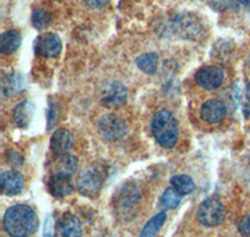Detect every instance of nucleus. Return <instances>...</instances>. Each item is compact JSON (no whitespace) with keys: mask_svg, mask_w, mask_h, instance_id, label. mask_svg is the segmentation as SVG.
<instances>
[{"mask_svg":"<svg viewBox=\"0 0 250 237\" xmlns=\"http://www.w3.org/2000/svg\"><path fill=\"white\" fill-rule=\"evenodd\" d=\"M128 100V90L120 81H108L102 86L100 101L109 109H118Z\"/></svg>","mask_w":250,"mask_h":237,"instance_id":"6","label":"nucleus"},{"mask_svg":"<svg viewBox=\"0 0 250 237\" xmlns=\"http://www.w3.org/2000/svg\"><path fill=\"white\" fill-rule=\"evenodd\" d=\"M233 98L235 104L240 107L243 115L245 118L250 116V82L248 80H239L238 84L234 86Z\"/></svg>","mask_w":250,"mask_h":237,"instance_id":"15","label":"nucleus"},{"mask_svg":"<svg viewBox=\"0 0 250 237\" xmlns=\"http://www.w3.org/2000/svg\"><path fill=\"white\" fill-rule=\"evenodd\" d=\"M34 50L44 58H55L62 51V40L57 34L44 33L35 40Z\"/></svg>","mask_w":250,"mask_h":237,"instance_id":"9","label":"nucleus"},{"mask_svg":"<svg viewBox=\"0 0 250 237\" xmlns=\"http://www.w3.org/2000/svg\"><path fill=\"white\" fill-rule=\"evenodd\" d=\"M227 105L220 100L210 99L200 107V116L208 124H219L227 115Z\"/></svg>","mask_w":250,"mask_h":237,"instance_id":"10","label":"nucleus"},{"mask_svg":"<svg viewBox=\"0 0 250 237\" xmlns=\"http://www.w3.org/2000/svg\"><path fill=\"white\" fill-rule=\"evenodd\" d=\"M174 30L183 39H196L202 34V24L194 15H179L174 21Z\"/></svg>","mask_w":250,"mask_h":237,"instance_id":"8","label":"nucleus"},{"mask_svg":"<svg viewBox=\"0 0 250 237\" xmlns=\"http://www.w3.org/2000/svg\"><path fill=\"white\" fill-rule=\"evenodd\" d=\"M74 189L71 175L62 174V172H53L51 178H49V192L54 198H62L70 195Z\"/></svg>","mask_w":250,"mask_h":237,"instance_id":"12","label":"nucleus"},{"mask_svg":"<svg viewBox=\"0 0 250 237\" xmlns=\"http://www.w3.org/2000/svg\"><path fill=\"white\" fill-rule=\"evenodd\" d=\"M4 230L14 237L31 236L39 227L37 214L28 205H15L4 215Z\"/></svg>","mask_w":250,"mask_h":237,"instance_id":"1","label":"nucleus"},{"mask_svg":"<svg viewBox=\"0 0 250 237\" xmlns=\"http://www.w3.org/2000/svg\"><path fill=\"white\" fill-rule=\"evenodd\" d=\"M34 104L29 100H24L14 109V122L20 129H28L33 116H34Z\"/></svg>","mask_w":250,"mask_h":237,"instance_id":"17","label":"nucleus"},{"mask_svg":"<svg viewBox=\"0 0 250 237\" xmlns=\"http://www.w3.org/2000/svg\"><path fill=\"white\" fill-rule=\"evenodd\" d=\"M31 23L38 30H44L51 23V15L45 9H37L31 14Z\"/></svg>","mask_w":250,"mask_h":237,"instance_id":"24","label":"nucleus"},{"mask_svg":"<svg viewBox=\"0 0 250 237\" xmlns=\"http://www.w3.org/2000/svg\"><path fill=\"white\" fill-rule=\"evenodd\" d=\"M6 160H8L9 164L15 167L23 165L24 162L23 155L18 153V151H15V150H9L8 153H6Z\"/></svg>","mask_w":250,"mask_h":237,"instance_id":"26","label":"nucleus"},{"mask_svg":"<svg viewBox=\"0 0 250 237\" xmlns=\"http://www.w3.org/2000/svg\"><path fill=\"white\" fill-rule=\"evenodd\" d=\"M0 187L4 195L14 196L20 194L24 189V176L19 171L9 170L0 176Z\"/></svg>","mask_w":250,"mask_h":237,"instance_id":"13","label":"nucleus"},{"mask_svg":"<svg viewBox=\"0 0 250 237\" xmlns=\"http://www.w3.org/2000/svg\"><path fill=\"white\" fill-rule=\"evenodd\" d=\"M165 221H167V214L165 212H159V214H156L154 217H151L150 220L148 221V223L144 226V229L143 231L140 232V236L143 237H149V236H154L158 232L160 231L163 226H164Z\"/></svg>","mask_w":250,"mask_h":237,"instance_id":"21","label":"nucleus"},{"mask_svg":"<svg viewBox=\"0 0 250 237\" xmlns=\"http://www.w3.org/2000/svg\"><path fill=\"white\" fill-rule=\"evenodd\" d=\"M98 131L104 140L110 142L120 141L128 133V126L120 116L106 114L98 122Z\"/></svg>","mask_w":250,"mask_h":237,"instance_id":"4","label":"nucleus"},{"mask_svg":"<svg viewBox=\"0 0 250 237\" xmlns=\"http://www.w3.org/2000/svg\"><path fill=\"white\" fill-rule=\"evenodd\" d=\"M20 44H21V35L19 31L14 29L6 30L0 38V51L4 55H10L19 49Z\"/></svg>","mask_w":250,"mask_h":237,"instance_id":"18","label":"nucleus"},{"mask_svg":"<svg viewBox=\"0 0 250 237\" xmlns=\"http://www.w3.org/2000/svg\"><path fill=\"white\" fill-rule=\"evenodd\" d=\"M182 196L183 195H180L174 187H170V189L165 190L164 194H163L162 198H160V205L164 210L176 209L180 205Z\"/></svg>","mask_w":250,"mask_h":237,"instance_id":"23","label":"nucleus"},{"mask_svg":"<svg viewBox=\"0 0 250 237\" xmlns=\"http://www.w3.org/2000/svg\"><path fill=\"white\" fill-rule=\"evenodd\" d=\"M231 3L236 6H240V8L250 9V0H230Z\"/></svg>","mask_w":250,"mask_h":237,"instance_id":"29","label":"nucleus"},{"mask_svg":"<svg viewBox=\"0 0 250 237\" xmlns=\"http://www.w3.org/2000/svg\"><path fill=\"white\" fill-rule=\"evenodd\" d=\"M139 189L134 184H125L118 190L115 195V203L119 209H131L139 201Z\"/></svg>","mask_w":250,"mask_h":237,"instance_id":"16","label":"nucleus"},{"mask_svg":"<svg viewBox=\"0 0 250 237\" xmlns=\"http://www.w3.org/2000/svg\"><path fill=\"white\" fill-rule=\"evenodd\" d=\"M151 130L158 144L165 149L175 146L179 138V126L173 114L167 109L159 110L154 115Z\"/></svg>","mask_w":250,"mask_h":237,"instance_id":"2","label":"nucleus"},{"mask_svg":"<svg viewBox=\"0 0 250 237\" xmlns=\"http://www.w3.org/2000/svg\"><path fill=\"white\" fill-rule=\"evenodd\" d=\"M57 236L62 237H75L83 234L82 222L75 215L70 212H65L59 217L55 225Z\"/></svg>","mask_w":250,"mask_h":237,"instance_id":"11","label":"nucleus"},{"mask_svg":"<svg viewBox=\"0 0 250 237\" xmlns=\"http://www.w3.org/2000/svg\"><path fill=\"white\" fill-rule=\"evenodd\" d=\"M137 65L143 73L154 75L158 70V65H159V57L156 53L143 54L137 59Z\"/></svg>","mask_w":250,"mask_h":237,"instance_id":"19","label":"nucleus"},{"mask_svg":"<svg viewBox=\"0 0 250 237\" xmlns=\"http://www.w3.org/2000/svg\"><path fill=\"white\" fill-rule=\"evenodd\" d=\"M198 220L207 227H215L225 220V207L222 201L216 198H208L198 209Z\"/></svg>","mask_w":250,"mask_h":237,"instance_id":"5","label":"nucleus"},{"mask_svg":"<svg viewBox=\"0 0 250 237\" xmlns=\"http://www.w3.org/2000/svg\"><path fill=\"white\" fill-rule=\"evenodd\" d=\"M74 146V135L66 129H59L50 138V149L54 155L62 156L70 153Z\"/></svg>","mask_w":250,"mask_h":237,"instance_id":"14","label":"nucleus"},{"mask_svg":"<svg viewBox=\"0 0 250 237\" xmlns=\"http://www.w3.org/2000/svg\"><path fill=\"white\" fill-rule=\"evenodd\" d=\"M57 165H55L54 172H62V174H68L73 175L78 167V160L75 156H71L69 154L62 156H58Z\"/></svg>","mask_w":250,"mask_h":237,"instance_id":"22","label":"nucleus"},{"mask_svg":"<svg viewBox=\"0 0 250 237\" xmlns=\"http://www.w3.org/2000/svg\"><path fill=\"white\" fill-rule=\"evenodd\" d=\"M170 184L180 195H190L195 190V182L188 175H175L170 178Z\"/></svg>","mask_w":250,"mask_h":237,"instance_id":"20","label":"nucleus"},{"mask_svg":"<svg viewBox=\"0 0 250 237\" xmlns=\"http://www.w3.org/2000/svg\"><path fill=\"white\" fill-rule=\"evenodd\" d=\"M224 80V71L218 66H204L195 74V81L205 90L220 88Z\"/></svg>","mask_w":250,"mask_h":237,"instance_id":"7","label":"nucleus"},{"mask_svg":"<svg viewBox=\"0 0 250 237\" xmlns=\"http://www.w3.org/2000/svg\"><path fill=\"white\" fill-rule=\"evenodd\" d=\"M106 178L105 171L99 166H91L85 169L78 178V190L86 198H94L102 190Z\"/></svg>","mask_w":250,"mask_h":237,"instance_id":"3","label":"nucleus"},{"mask_svg":"<svg viewBox=\"0 0 250 237\" xmlns=\"http://www.w3.org/2000/svg\"><path fill=\"white\" fill-rule=\"evenodd\" d=\"M110 0H84V3L93 9H100L103 6L108 5Z\"/></svg>","mask_w":250,"mask_h":237,"instance_id":"28","label":"nucleus"},{"mask_svg":"<svg viewBox=\"0 0 250 237\" xmlns=\"http://www.w3.org/2000/svg\"><path fill=\"white\" fill-rule=\"evenodd\" d=\"M21 78L18 74H13V75H8V79L4 80L3 82V90L4 94L6 95H13V94L18 93L19 89H21Z\"/></svg>","mask_w":250,"mask_h":237,"instance_id":"25","label":"nucleus"},{"mask_svg":"<svg viewBox=\"0 0 250 237\" xmlns=\"http://www.w3.org/2000/svg\"><path fill=\"white\" fill-rule=\"evenodd\" d=\"M248 62H249V65H250V55H249V59H248Z\"/></svg>","mask_w":250,"mask_h":237,"instance_id":"30","label":"nucleus"},{"mask_svg":"<svg viewBox=\"0 0 250 237\" xmlns=\"http://www.w3.org/2000/svg\"><path fill=\"white\" fill-rule=\"evenodd\" d=\"M238 230L243 236L250 237V215H247L240 220L238 225Z\"/></svg>","mask_w":250,"mask_h":237,"instance_id":"27","label":"nucleus"}]
</instances>
